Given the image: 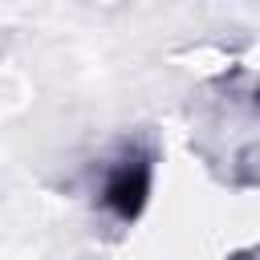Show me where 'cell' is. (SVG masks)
<instances>
[{"label": "cell", "mask_w": 260, "mask_h": 260, "mask_svg": "<svg viewBox=\"0 0 260 260\" xmlns=\"http://www.w3.org/2000/svg\"><path fill=\"white\" fill-rule=\"evenodd\" d=\"M146 179H150V171H146V162L134 154V158H122L114 171H110V183H106V203L122 215V219H130L138 207H142V199H146Z\"/></svg>", "instance_id": "obj_1"}]
</instances>
